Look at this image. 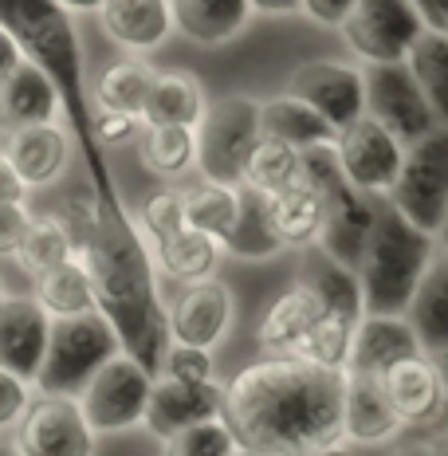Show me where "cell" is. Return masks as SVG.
I'll return each mask as SVG.
<instances>
[{
    "label": "cell",
    "instance_id": "cell-14",
    "mask_svg": "<svg viewBox=\"0 0 448 456\" xmlns=\"http://www.w3.org/2000/svg\"><path fill=\"white\" fill-rule=\"evenodd\" d=\"M378 386H381V394H386V405L394 410L397 425H413V429L436 425L448 405L436 362L428 354H413V358H405V362L389 366L386 374L378 378Z\"/></svg>",
    "mask_w": 448,
    "mask_h": 456
},
{
    "label": "cell",
    "instance_id": "cell-18",
    "mask_svg": "<svg viewBox=\"0 0 448 456\" xmlns=\"http://www.w3.org/2000/svg\"><path fill=\"white\" fill-rule=\"evenodd\" d=\"M421 354L413 330L405 319H378V315H362L354 327V346H350V362L346 374L354 378H381L389 366L405 362V358Z\"/></svg>",
    "mask_w": 448,
    "mask_h": 456
},
{
    "label": "cell",
    "instance_id": "cell-57",
    "mask_svg": "<svg viewBox=\"0 0 448 456\" xmlns=\"http://www.w3.org/2000/svg\"><path fill=\"white\" fill-rule=\"evenodd\" d=\"M0 303H4V288H0Z\"/></svg>",
    "mask_w": 448,
    "mask_h": 456
},
{
    "label": "cell",
    "instance_id": "cell-35",
    "mask_svg": "<svg viewBox=\"0 0 448 456\" xmlns=\"http://www.w3.org/2000/svg\"><path fill=\"white\" fill-rule=\"evenodd\" d=\"M68 260H75V244L60 216H32L24 228L20 248H16V264L36 280V275L60 268Z\"/></svg>",
    "mask_w": 448,
    "mask_h": 456
},
{
    "label": "cell",
    "instance_id": "cell-30",
    "mask_svg": "<svg viewBox=\"0 0 448 456\" xmlns=\"http://www.w3.org/2000/svg\"><path fill=\"white\" fill-rule=\"evenodd\" d=\"M303 182V154L283 142H272V138H260L256 150L248 154L244 161V177H240V189L256 197H280L283 189L299 185Z\"/></svg>",
    "mask_w": 448,
    "mask_h": 456
},
{
    "label": "cell",
    "instance_id": "cell-2",
    "mask_svg": "<svg viewBox=\"0 0 448 456\" xmlns=\"http://www.w3.org/2000/svg\"><path fill=\"white\" fill-rule=\"evenodd\" d=\"M433 256H436L433 236L417 232L386 201H378L374 228H370L358 272H354L362 288V315L402 319L425 268L433 264Z\"/></svg>",
    "mask_w": 448,
    "mask_h": 456
},
{
    "label": "cell",
    "instance_id": "cell-53",
    "mask_svg": "<svg viewBox=\"0 0 448 456\" xmlns=\"http://www.w3.org/2000/svg\"><path fill=\"white\" fill-rule=\"evenodd\" d=\"M433 362H436V374H441V386H444V397H448V354L433 358Z\"/></svg>",
    "mask_w": 448,
    "mask_h": 456
},
{
    "label": "cell",
    "instance_id": "cell-34",
    "mask_svg": "<svg viewBox=\"0 0 448 456\" xmlns=\"http://www.w3.org/2000/svg\"><path fill=\"white\" fill-rule=\"evenodd\" d=\"M405 68L413 75L417 87H421L436 126L448 130V40L421 32V40L409 47Z\"/></svg>",
    "mask_w": 448,
    "mask_h": 456
},
{
    "label": "cell",
    "instance_id": "cell-33",
    "mask_svg": "<svg viewBox=\"0 0 448 456\" xmlns=\"http://www.w3.org/2000/svg\"><path fill=\"white\" fill-rule=\"evenodd\" d=\"M181 208H185V228L208 236L221 244L236 224V208H240V189H228L216 182H197L181 193Z\"/></svg>",
    "mask_w": 448,
    "mask_h": 456
},
{
    "label": "cell",
    "instance_id": "cell-25",
    "mask_svg": "<svg viewBox=\"0 0 448 456\" xmlns=\"http://www.w3.org/2000/svg\"><path fill=\"white\" fill-rule=\"evenodd\" d=\"M169 16H174V28L181 36H189L193 44L216 47L244 32L252 20V4L248 0H174Z\"/></svg>",
    "mask_w": 448,
    "mask_h": 456
},
{
    "label": "cell",
    "instance_id": "cell-40",
    "mask_svg": "<svg viewBox=\"0 0 448 456\" xmlns=\"http://www.w3.org/2000/svg\"><path fill=\"white\" fill-rule=\"evenodd\" d=\"M161 444H166L161 456H236V441L228 436L221 417L193 425V429L169 436V441H161Z\"/></svg>",
    "mask_w": 448,
    "mask_h": 456
},
{
    "label": "cell",
    "instance_id": "cell-9",
    "mask_svg": "<svg viewBox=\"0 0 448 456\" xmlns=\"http://www.w3.org/2000/svg\"><path fill=\"white\" fill-rule=\"evenodd\" d=\"M342 36L370 68H394L405 63L409 47L421 40V20L413 0H354Z\"/></svg>",
    "mask_w": 448,
    "mask_h": 456
},
{
    "label": "cell",
    "instance_id": "cell-23",
    "mask_svg": "<svg viewBox=\"0 0 448 456\" xmlns=\"http://www.w3.org/2000/svg\"><path fill=\"white\" fill-rule=\"evenodd\" d=\"M319 319H322L319 299L307 291V283H295L268 307L256 335H260V346L268 350V358H295Z\"/></svg>",
    "mask_w": 448,
    "mask_h": 456
},
{
    "label": "cell",
    "instance_id": "cell-29",
    "mask_svg": "<svg viewBox=\"0 0 448 456\" xmlns=\"http://www.w3.org/2000/svg\"><path fill=\"white\" fill-rule=\"evenodd\" d=\"M36 307L44 311L47 319H79L94 311V288H91V275L79 260H68L60 268L36 275V288H32Z\"/></svg>",
    "mask_w": 448,
    "mask_h": 456
},
{
    "label": "cell",
    "instance_id": "cell-42",
    "mask_svg": "<svg viewBox=\"0 0 448 456\" xmlns=\"http://www.w3.org/2000/svg\"><path fill=\"white\" fill-rule=\"evenodd\" d=\"M142 134V122L130 118V114H99L94 110L91 118V138L99 142V150H114V146H126Z\"/></svg>",
    "mask_w": 448,
    "mask_h": 456
},
{
    "label": "cell",
    "instance_id": "cell-45",
    "mask_svg": "<svg viewBox=\"0 0 448 456\" xmlns=\"http://www.w3.org/2000/svg\"><path fill=\"white\" fill-rule=\"evenodd\" d=\"M350 8H354V0H303L299 12L311 16L319 28H342L350 16Z\"/></svg>",
    "mask_w": 448,
    "mask_h": 456
},
{
    "label": "cell",
    "instance_id": "cell-19",
    "mask_svg": "<svg viewBox=\"0 0 448 456\" xmlns=\"http://www.w3.org/2000/svg\"><path fill=\"white\" fill-rule=\"evenodd\" d=\"M102 32L126 52H154L174 32L166 0H107L94 8Z\"/></svg>",
    "mask_w": 448,
    "mask_h": 456
},
{
    "label": "cell",
    "instance_id": "cell-47",
    "mask_svg": "<svg viewBox=\"0 0 448 456\" xmlns=\"http://www.w3.org/2000/svg\"><path fill=\"white\" fill-rule=\"evenodd\" d=\"M20 63H24V55H20V47H16L12 36L0 28V83H8L16 71H20Z\"/></svg>",
    "mask_w": 448,
    "mask_h": 456
},
{
    "label": "cell",
    "instance_id": "cell-8",
    "mask_svg": "<svg viewBox=\"0 0 448 456\" xmlns=\"http://www.w3.org/2000/svg\"><path fill=\"white\" fill-rule=\"evenodd\" d=\"M362 87H366V118H374L402 150L417 146V142L436 130L433 110H428L425 94L413 83L405 63L366 68L362 71Z\"/></svg>",
    "mask_w": 448,
    "mask_h": 456
},
{
    "label": "cell",
    "instance_id": "cell-49",
    "mask_svg": "<svg viewBox=\"0 0 448 456\" xmlns=\"http://www.w3.org/2000/svg\"><path fill=\"white\" fill-rule=\"evenodd\" d=\"M248 4H252V16H299L303 0H248Z\"/></svg>",
    "mask_w": 448,
    "mask_h": 456
},
{
    "label": "cell",
    "instance_id": "cell-51",
    "mask_svg": "<svg viewBox=\"0 0 448 456\" xmlns=\"http://www.w3.org/2000/svg\"><path fill=\"white\" fill-rule=\"evenodd\" d=\"M389 456H425V444L421 441H405V444H394Z\"/></svg>",
    "mask_w": 448,
    "mask_h": 456
},
{
    "label": "cell",
    "instance_id": "cell-7",
    "mask_svg": "<svg viewBox=\"0 0 448 456\" xmlns=\"http://www.w3.org/2000/svg\"><path fill=\"white\" fill-rule=\"evenodd\" d=\"M150 386H154V378L134 358L118 354L91 378L87 389L75 397V405H79L91 433H126L146 417Z\"/></svg>",
    "mask_w": 448,
    "mask_h": 456
},
{
    "label": "cell",
    "instance_id": "cell-15",
    "mask_svg": "<svg viewBox=\"0 0 448 456\" xmlns=\"http://www.w3.org/2000/svg\"><path fill=\"white\" fill-rule=\"evenodd\" d=\"M47 330H52V319L36 307L32 296H4L0 303V370L32 386L47 350Z\"/></svg>",
    "mask_w": 448,
    "mask_h": 456
},
{
    "label": "cell",
    "instance_id": "cell-54",
    "mask_svg": "<svg viewBox=\"0 0 448 456\" xmlns=\"http://www.w3.org/2000/svg\"><path fill=\"white\" fill-rule=\"evenodd\" d=\"M311 456H354L346 444H335V449H322V452H311Z\"/></svg>",
    "mask_w": 448,
    "mask_h": 456
},
{
    "label": "cell",
    "instance_id": "cell-1",
    "mask_svg": "<svg viewBox=\"0 0 448 456\" xmlns=\"http://www.w3.org/2000/svg\"><path fill=\"white\" fill-rule=\"evenodd\" d=\"M342 386L303 358H260L221 386V421L244 452L311 456L342 444Z\"/></svg>",
    "mask_w": 448,
    "mask_h": 456
},
{
    "label": "cell",
    "instance_id": "cell-12",
    "mask_svg": "<svg viewBox=\"0 0 448 456\" xmlns=\"http://www.w3.org/2000/svg\"><path fill=\"white\" fill-rule=\"evenodd\" d=\"M16 456H94V433L68 397H32L16 421Z\"/></svg>",
    "mask_w": 448,
    "mask_h": 456
},
{
    "label": "cell",
    "instance_id": "cell-21",
    "mask_svg": "<svg viewBox=\"0 0 448 456\" xmlns=\"http://www.w3.org/2000/svg\"><path fill=\"white\" fill-rule=\"evenodd\" d=\"M205 91L197 83V75L189 71H154V83L146 91V102H142V114L138 122L146 130L154 126H185V130H197L205 114Z\"/></svg>",
    "mask_w": 448,
    "mask_h": 456
},
{
    "label": "cell",
    "instance_id": "cell-31",
    "mask_svg": "<svg viewBox=\"0 0 448 456\" xmlns=\"http://www.w3.org/2000/svg\"><path fill=\"white\" fill-rule=\"evenodd\" d=\"M150 83H154V68L150 63L118 60L99 75V83L91 91V107L99 114H130V118H138Z\"/></svg>",
    "mask_w": 448,
    "mask_h": 456
},
{
    "label": "cell",
    "instance_id": "cell-5",
    "mask_svg": "<svg viewBox=\"0 0 448 456\" xmlns=\"http://www.w3.org/2000/svg\"><path fill=\"white\" fill-rule=\"evenodd\" d=\"M193 138L197 169L205 182L240 189L244 161L260 142V102L248 94H224V99L208 102Z\"/></svg>",
    "mask_w": 448,
    "mask_h": 456
},
{
    "label": "cell",
    "instance_id": "cell-3",
    "mask_svg": "<svg viewBox=\"0 0 448 456\" xmlns=\"http://www.w3.org/2000/svg\"><path fill=\"white\" fill-rule=\"evenodd\" d=\"M118 354H122L118 338H114L110 322L99 311L79 319H55L52 330H47V350L32 386L40 389V397H68V402H75L87 389L91 378Z\"/></svg>",
    "mask_w": 448,
    "mask_h": 456
},
{
    "label": "cell",
    "instance_id": "cell-56",
    "mask_svg": "<svg viewBox=\"0 0 448 456\" xmlns=\"http://www.w3.org/2000/svg\"><path fill=\"white\" fill-rule=\"evenodd\" d=\"M0 456H16V452L12 449H0Z\"/></svg>",
    "mask_w": 448,
    "mask_h": 456
},
{
    "label": "cell",
    "instance_id": "cell-27",
    "mask_svg": "<svg viewBox=\"0 0 448 456\" xmlns=\"http://www.w3.org/2000/svg\"><path fill=\"white\" fill-rule=\"evenodd\" d=\"M150 256H154V272H161L174 283L193 288V283L213 280L216 264H221V244L208 240L201 232H193V228H181V232L158 240Z\"/></svg>",
    "mask_w": 448,
    "mask_h": 456
},
{
    "label": "cell",
    "instance_id": "cell-46",
    "mask_svg": "<svg viewBox=\"0 0 448 456\" xmlns=\"http://www.w3.org/2000/svg\"><path fill=\"white\" fill-rule=\"evenodd\" d=\"M413 12L421 20V32L448 40V0H413Z\"/></svg>",
    "mask_w": 448,
    "mask_h": 456
},
{
    "label": "cell",
    "instance_id": "cell-13",
    "mask_svg": "<svg viewBox=\"0 0 448 456\" xmlns=\"http://www.w3.org/2000/svg\"><path fill=\"white\" fill-rule=\"evenodd\" d=\"M228 327H232V291L221 280L193 283L169 307V342L174 346L213 354V346L224 342Z\"/></svg>",
    "mask_w": 448,
    "mask_h": 456
},
{
    "label": "cell",
    "instance_id": "cell-39",
    "mask_svg": "<svg viewBox=\"0 0 448 456\" xmlns=\"http://www.w3.org/2000/svg\"><path fill=\"white\" fill-rule=\"evenodd\" d=\"M138 232H146L150 240H166V236H174L185 228V208H181V189H169L161 185L154 193L142 197L138 205Z\"/></svg>",
    "mask_w": 448,
    "mask_h": 456
},
{
    "label": "cell",
    "instance_id": "cell-26",
    "mask_svg": "<svg viewBox=\"0 0 448 456\" xmlns=\"http://www.w3.org/2000/svg\"><path fill=\"white\" fill-rule=\"evenodd\" d=\"M260 138L283 142V146L299 150V154L335 146V130H330L311 107H303V102L288 99V94L260 102Z\"/></svg>",
    "mask_w": 448,
    "mask_h": 456
},
{
    "label": "cell",
    "instance_id": "cell-52",
    "mask_svg": "<svg viewBox=\"0 0 448 456\" xmlns=\"http://www.w3.org/2000/svg\"><path fill=\"white\" fill-rule=\"evenodd\" d=\"M433 240H436V248H441V256H448V216H444V224L436 228V236H433Z\"/></svg>",
    "mask_w": 448,
    "mask_h": 456
},
{
    "label": "cell",
    "instance_id": "cell-17",
    "mask_svg": "<svg viewBox=\"0 0 448 456\" xmlns=\"http://www.w3.org/2000/svg\"><path fill=\"white\" fill-rule=\"evenodd\" d=\"M0 158L20 177L24 189L52 185L60 182L71 161V138L60 122H47V126H32V130H20V134L0 138Z\"/></svg>",
    "mask_w": 448,
    "mask_h": 456
},
{
    "label": "cell",
    "instance_id": "cell-38",
    "mask_svg": "<svg viewBox=\"0 0 448 456\" xmlns=\"http://www.w3.org/2000/svg\"><path fill=\"white\" fill-rule=\"evenodd\" d=\"M350 346H354V322L322 315L319 322H314L311 335L303 338V346H299V354H295V358H303V362H311V366H319V370L346 374Z\"/></svg>",
    "mask_w": 448,
    "mask_h": 456
},
{
    "label": "cell",
    "instance_id": "cell-43",
    "mask_svg": "<svg viewBox=\"0 0 448 456\" xmlns=\"http://www.w3.org/2000/svg\"><path fill=\"white\" fill-rule=\"evenodd\" d=\"M32 405V386H24L20 378L0 370V429H16V421Z\"/></svg>",
    "mask_w": 448,
    "mask_h": 456
},
{
    "label": "cell",
    "instance_id": "cell-6",
    "mask_svg": "<svg viewBox=\"0 0 448 456\" xmlns=\"http://www.w3.org/2000/svg\"><path fill=\"white\" fill-rule=\"evenodd\" d=\"M386 205L417 232L436 236L448 216V130L436 126L428 138L405 150L397 182L386 193Z\"/></svg>",
    "mask_w": 448,
    "mask_h": 456
},
{
    "label": "cell",
    "instance_id": "cell-37",
    "mask_svg": "<svg viewBox=\"0 0 448 456\" xmlns=\"http://www.w3.org/2000/svg\"><path fill=\"white\" fill-rule=\"evenodd\" d=\"M307 291L319 299L322 315L330 319H346V322H362V288H358V275L338 268L335 260L319 264L314 275L307 280Z\"/></svg>",
    "mask_w": 448,
    "mask_h": 456
},
{
    "label": "cell",
    "instance_id": "cell-10",
    "mask_svg": "<svg viewBox=\"0 0 448 456\" xmlns=\"http://www.w3.org/2000/svg\"><path fill=\"white\" fill-rule=\"evenodd\" d=\"M330 154H335L338 174L346 177L358 193L386 197L389 189H394V182H397V169H402L405 150L397 146V142L389 138L374 118L362 114L358 122H350V126H342L335 134Z\"/></svg>",
    "mask_w": 448,
    "mask_h": 456
},
{
    "label": "cell",
    "instance_id": "cell-48",
    "mask_svg": "<svg viewBox=\"0 0 448 456\" xmlns=\"http://www.w3.org/2000/svg\"><path fill=\"white\" fill-rule=\"evenodd\" d=\"M24 193L28 189L20 185V177L8 169L4 158H0V205H24Z\"/></svg>",
    "mask_w": 448,
    "mask_h": 456
},
{
    "label": "cell",
    "instance_id": "cell-44",
    "mask_svg": "<svg viewBox=\"0 0 448 456\" xmlns=\"http://www.w3.org/2000/svg\"><path fill=\"white\" fill-rule=\"evenodd\" d=\"M28 221H32V213H28L24 205H0V260H4V256H16Z\"/></svg>",
    "mask_w": 448,
    "mask_h": 456
},
{
    "label": "cell",
    "instance_id": "cell-50",
    "mask_svg": "<svg viewBox=\"0 0 448 456\" xmlns=\"http://www.w3.org/2000/svg\"><path fill=\"white\" fill-rule=\"evenodd\" d=\"M425 444V456H448V429H441V433H433L428 441H421Z\"/></svg>",
    "mask_w": 448,
    "mask_h": 456
},
{
    "label": "cell",
    "instance_id": "cell-16",
    "mask_svg": "<svg viewBox=\"0 0 448 456\" xmlns=\"http://www.w3.org/2000/svg\"><path fill=\"white\" fill-rule=\"evenodd\" d=\"M216 417H221V386L216 382L177 386V382H166V378H154L142 425L154 436H161V441H169V436L193 429L201 421H216Z\"/></svg>",
    "mask_w": 448,
    "mask_h": 456
},
{
    "label": "cell",
    "instance_id": "cell-41",
    "mask_svg": "<svg viewBox=\"0 0 448 456\" xmlns=\"http://www.w3.org/2000/svg\"><path fill=\"white\" fill-rule=\"evenodd\" d=\"M158 378L177 382V386H208L213 382V354L189 350V346H174V342H169L166 354H161Z\"/></svg>",
    "mask_w": 448,
    "mask_h": 456
},
{
    "label": "cell",
    "instance_id": "cell-22",
    "mask_svg": "<svg viewBox=\"0 0 448 456\" xmlns=\"http://www.w3.org/2000/svg\"><path fill=\"white\" fill-rule=\"evenodd\" d=\"M402 433L394 410L386 405L378 378H354L346 374L342 386V441L354 444H386Z\"/></svg>",
    "mask_w": 448,
    "mask_h": 456
},
{
    "label": "cell",
    "instance_id": "cell-32",
    "mask_svg": "<svg viewBox=\"0 0 448 456\" xmlns=\"http://www.w3.org/2000/svg\"><path fill=\"white\" fill-rule=\"evenodd\" d=\"M221 252L236 256V260H272L283 252V244L275 240V228L268 216V201L256 193L240 189V208H236L232 232L221 240Z\"/></svg>",
    "mask_w": 448,
    "mask_h": 456
},
{
    "label": "cell",
    "instance_id": "cell-20",
    "mask_svg": "<svg viewBox=\"0 0 448 456\" xmlns=\"http://www.w3.org/2000/svg\"><path fill=\"white\" fill-rule=\"evenodd\" d=\"M402 319L409 322V330H413L421 354H428V358L448 354V256H441V252L433 256V264L425 268Z\"/></svg>",
    "mask_w": 448,
    "mask_h": 456
},
{
    "label": "cell",
    "instance_id": "cell-24",
    "mask_svg": "<svg viewBox=\"0 0 448 456\" xmlns=\"http://www.w3.org/2000/svg\"><path fill=\"white\" fill-rule=\"evenodd\" d=\"M55 114H60V99L32 63H20L12 79L0 83V138L47 126V122H55Z\"/></svg>",
    "mask_w": 448,
    "mask_h": 456
},
{
    "label": "cell",
    "instance_id": "cell-4",
    "mask_svg": "<svg viewBox=\"0 0 448 456\" xmlns=\"http://www.w3.org/2000/svg\"><path fill=\"white\" fill-rule=\"evenodd\" d=\"M303 177L314 185V193H319V201H322L319 244H322V252H327V260H335L338 268H346V272H358L366 236H370V228H374L378 197L358 193V189L338 174L330 150H311V154H303Z\"/></svg>",
    "mask_w": 448,
    "mask_h": 456
},
{
    "label": "cell",
    "instance_id": "cell-11",
    "mask_svg": "<svg viewBox=\"0 0 448 456\" xmlns=\"http://www.w3.org/2000/svg\"><path fill=\"white\" fill-rule=\"evenodd\" d=\"M288 99L311 107L330 130H335V134L366 114L362 71L350 68V63H335V60L299 63V68L288 75Z\"/></svg>",
    "mask_w": 448,
    "mask_h": 456
},
{
    "label": "cell",
    "instance_id": "cell-28",
    "mask_svg": "<svg viewBox=\"0 0 448 456\" xmlns=\"http://www.w3.org/2000/svg\"><path fill=\"white\" fill-rule=\"evenodd\" d=\"M268 216L275 228V240L283 248H311L322 236V201L314 193V185L303 177L299 185L283 189L280 197H268Z\"/></svg>",
    "mask_w": 448,
    "mask_h": 456
},
{
    "label": "cell",
    "instance_id": "cell-36",
    "mask_svg": "<svg viewBox=\"0 0 448 456\" xmlns=\"http://www.w3.org/2000/svg\"><path fill=\"white\" fill-rule=\"evenodd\" d=\"M142 166L154 177H185L197 166V138L185 126H154L142 138Z\"/></svg>",
    "mask_w": 448,
    "mask_h": 456
},
{
    "label": "cell",
    "instance_id": "cell-55",
    "mask_svg": "<svg viewBox=\"0 0 448 456\" xmlns=\"http://www.w3.org/2000/svg\"><path fill=\"white\" fill-rule=\"evenodd\" d=\"M236 456H264V452H244V449H236Z\"/></svg>",
    "mask_w": 448,
    "mask_h": 456
}]
</instances>
